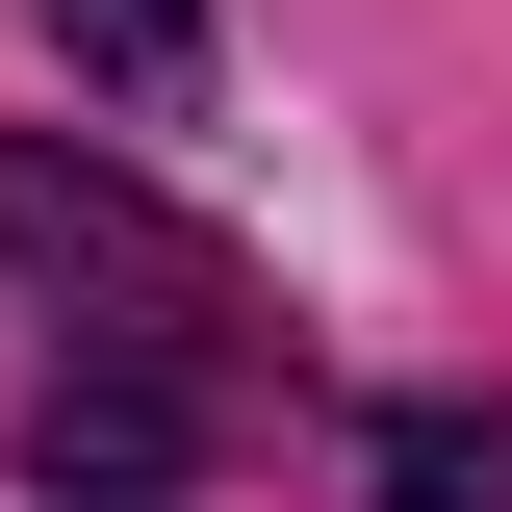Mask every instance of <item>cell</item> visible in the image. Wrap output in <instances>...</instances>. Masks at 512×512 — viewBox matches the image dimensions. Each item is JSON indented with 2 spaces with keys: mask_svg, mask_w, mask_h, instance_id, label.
<instances>
[{
  "mask_svg": "<svg viewBox=\"0 0 512 512\" xmlns=\"http://www.w3.org/2000/svg\"><path fill=\"white\" fill-rule=\"evenodd\" d=\"M0 256H26V282H77V308H128L103 333V384H282V308H256V256L231 231H180V205L128 180V154H52V128H26V154H0Z\"/></svg>",
  "mask_w": 512,
  "mask_h": 512,
  "instance_id": "cell-1",
  "label": "cell"
},
{
  "mask_svg": "<svg viewBox=\"0 0 512 512\" xmlns=\"http://www.w3.org/2000/svg\"><path fill=\"white\" fill-rule=\"evenodd\" d=\"M180 461H205V410H180V384H103V359H77L52 410H26V487H77V512H154Z\"/></svg>",
  "mask_w": 512,
  "mask_h": 512,
  "instance_id": "cell-2",
  "label": "cell"
},
{
  "mask_svg": "<svg viewBox=\"0 0 512 512\" xmlns=\"http://www.w3.org/2000/svg\"><path fill=\"white\" fill-rule=\"evenodd\" d=\"M359 487H384V512H512V384H410V410H359Z\"/></svg>",
  "mask_w": 512,
  "mask_h": 512,
  "instance_id": "cell-3",
  "label": "cell"
},
{
  "mask_svg": "<svg viewBox=\"0 0 512 512\" xmlns=\"http://www.w3.org/2000/svg\"><path fill=\"white\" fill-rule=\"evenodd\" d=\"M52 52L103 128H205V0H52Z\"/></svg>",
  "mask_w": 512,
  "mask_h": 512,
  "instance_id": "cell-4",
  "label": "cell"
}]
</instances>
